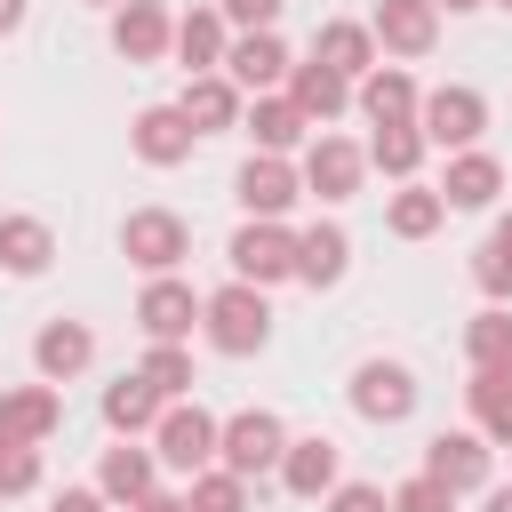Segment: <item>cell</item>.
Masks as SVG:
<instances>
[{"label":"cell","instance_id":"6da1fadb","mask_svg":"<svg viewBox=\"0 0 512 512\" xmlns=\"http://www.w3.org/2000/svg\"><path fill=\"white\" fill-rule=\"evenodd\" d=\"M200 328H208V344H216L224 360H248V352H264V344H272V304H264V288H256V280H224V288L208 296Z\"/></svg>","mask_w":512,"mask_h":512},{"label":"cell","instance_id":"7a4b0ae2","mask_svg":"<svg viewBox=\"0 0 512 512\" xmlns=\"http://www.w3.org/2000/svg\"><path fill=\"white\" fill-rule=\"evenodd\" d=\"M216 440H224V424H216L200 400H168L160 424H152V456H160L168 472H184V480L216 464Z\"/></svg>","mask_w":512,"mask_h":512},{"label":"cell","instance_id":"3957f363","mask_svg":"<svg viewBox=\"0 0 512 512\" xmlns=\"http://www.w3.org/2000/svg\"><path fill=\"white\" fill-rule=\"evenodd\" d=\"M280 456H288V424H280L272 408H240V416H224L216 464H232L240 480H264V472H280Z\"/></svg>","mask_w":512,"mask_h":512},{"label":"cell","instance_id":"277c9868","mask_svg":"<svg viewBox=\"0 0 512 512\" xmlns=\"http://www.w3.org/2000/svg\"><path fill=\"white\" fill-rule=\"evenodd\" d=\"M120 256H128L136 272H176V264L192 256V224H184L176 208H128V224H120Z\"/></svg>","mask_w":512,"mask_h":512},{"label":"cell","instance_id":"5b68a950","mask_svg":"<svg viewBox=\"0 0 512 512\" xmlns=\"http://www.w3.org/2000/svg\"><path fill=\"white\" fill-rule=\"evenodd\" d=\"M232 280H256V288H272V280H296V232L280 224V216H248L240 232H232Z\"/></svg>","mask_w":512,"mask_h":512},{"label":"cell","instance_id":"8992f818","mask_svg":"<svg viewBox=\"0 0 512 512\" xmlns=\"http://www.w3.org/2000/svg\"><path fill=\"white\" fill-rule=\"evenodd\" d=\"M416 128H424L440 152H464V144H480V128H488V96L464 88V80H440V88L416 104Z\"/></svg>","mask_w":512,"mask_h":512},{"label":"cell","instance_id":"52a82bcc","mask_svg":"<svg viewBox=\"0 0 512 512\" xmlns=\"http://www.w3.org/2000/svg\"><path fill=\"white\" fill-rule=\"evenodd\" d=\"M304 192L312 200H352L360 184H368V144H352V136H336V128H320L312 144H304Z\"/></svg>","mask_w":512,"mask_h":512},{"label":"cell","instance_id":"ba28073f","mask_svg":"<svg viewBox=\"0 0 512 512\" xmlns=\"http://www.w3.org/2000/svg\"><path fill=\"white\" fill-rule=\"evenodd\" d=\"M200 312H208V296H192V280H176V272H152L144 296H136V328L152 344H184L200 328Z\"/></svg>","mask_w":512,"mask_h":512},{"label":"cell","instance_id":"9c48e42d","mask_svg":"<svg viewBox=\"0 0 512 512\" xmlns=\"http://www.w3.org/2000/svg\"><path fill=\"white\" fill-rule=\"evenodd\" d=\"M232 192H240L248 216H288V208L304 200V168H296L288 152H248L240 176H232Z\"/></svg>","mask_w":512,"mask_h":512},{"label":"cell","instance_id":"30bf717a","mask_svg":"<svg viewBox=\"0 0 512 512\" xmlns=\"http://www.w3.org/2000/svg\"><path fill=\"white\" fill-rule=\"evenodd\" d=\"M352 416L360 424H408L416 416V376L400 360H360L352 368Z\"/></svg>","mask_w":512,"mask_h":512},{"label":"cell","instance_id":"8fae6325","mask_svg":"<svg viewBox=\"0 0 512 512\" xmlns=\"http://www.w3.org/2000/svg\"><path fill=\"white\" fill-rule=\"evenodd\" d=\"M368 32H376L384 56L416 64V56H432V40H440V8H432V0H376V8H368Z\"/></svg>","mask_w":512,"mask_h":512},{"label":"cell","instance_id":"7c38bea8","mask_svg":"<svg viewBox=\"0 0 512 512\" xmlns=\"http://www.w3.org/2000/svg\"><path fill=\"white\" fill-rule=\"evenodd\" d=\"M128 144H136L144 168H184L192 144H200V128L184 120V104H144V112L128 120Z\"/></svg>","mask_w":512,"mask_h":512},{"label":"cell","instance_id":"4fadbf2b","mask_svg":"<svg viewBox=\"0 0 512 512\" xmlns=\"http://www.w3.org/2000/svg\"><path fill=\"white\" fill-rule=\"evenodd\" d=\"M488 464H496L488 432H432V440H424V472H432V480H448L456 496L488 488Z\"/></svg>","mask_w":512,"mask_h":512},{"label":"cell","instance_id":"5bb4252c","mask_svg":"<svg viewBox=\"0 0 512 512\" xmlns=\"http://www.w3.org/2000/svg\"><path fill=\"white\" fill-rule=\"evenodd\" d=\"M112 48H120L128 64H160V56L176 48V16H168L160 0H120V8H112Z\"/></svg>","mask_w":512,"mask_h":512},{"label":"cell","instance_id":"9a60e30c","mask_svg":"<svg viewBox=\"0 0 512 512\" xmlns=\"http://www.w3.org/2000/svg\"><path fill=\"white\" fill-rule=\"evenodd\" d=\"M224 72H232L248 96H272V88L296 72V56H288V40H280V32H232V48H224Z\"/></svg>","mask_w":512,"mask_h":512},{"label":"cell","instance_id":"2e32d148","mask_svg":"<svg viewBox=\"0 0 512 512\" xmlns=\"http://www.w3.org/2000/svg\"><path fill=\"white\" fill-rule=\"evenodd\" d=\"M176 104H184V120H192L200 136H224V128H240V112H248V88H240L232 72H192Z\"/></svg>","mask_w":512,"mask_h":512},{"label":"cell","instance_id":"e0dca14e","mask_svg":"<svg viewBox=\"0 0 512 512\" xmlns=\"http://www.w3.org/2000/svg\"><path fill=\"white\" fill-rule=\"evenodd\" d=\"M336 480H344V464H336V440H328V432L288 440V456H280V488H288L296 504H320Z\"/></svg>","mask_w":512,"mask_h":512},{"label":"cell","instance_id":"ac0fdd59","mask_svg":"<svg viewBox=\"0 0 512 512\" xmlns=\"http://www.w3.org/2000/svg\"><path fill=\"white\" fill-rule=\"evenodd\" d=\"M56 424H64L56 384H16V392H0V440H8V448H40Z\"/></svg>","mask_w":512,"mask_h":512},{"label":"cell","instance_id":"d6986e66","mask_svg":"<svg viewBox=\"0 0 512 512\" xmlns=\"http://www.w3.org/2000/svg\"><path fill=\"white\" fill-rule=\"evenodd\" d=\"M224 48H232V24H224V8L216 0H200V8H184L176 16V64L184 72H224Z\"/></svg>","mask_w":512,"mask_h":512},{"label":"cell","instance_id":"ffe728a7","mask_svg":"<svg viewBox=\"0 0 512 512\" xmlns=\"http://www.w3.org/2000/svg\"><path fill=\"white\" fill-rule=\"evenodd\" d=\"M88 360H96L88 320H48V328L32 336V368H40V384H72V376H88Z\"/></svg>","mask_w":512,"mask_h":512},{"label":"cell","instance_id":"44dd1931","mask_svg":"<svg viewBox=\"0 0 512 512\" xmlns=\"http://www.w3.org/2000/svg\"><path fill=\"white\" fill-rule=\"evenodd\" d=\"M496 192H504V160L496 152H480V144L448 152V176H440V200L448 208H496Z\"/></svg>","mask_w":512,"mask_h":512},{"label":"cell","instance_id":"7402d4cb","mask_svg":"<svg viewBox=\"0 0 512 512\" xmlns=\"http://www.w3.org/2000/svg\"><path fill=\"white\" fill-rule=\"evenodd\" d=\"M352 104L384 128V120H416V104H424V88L408 80V64H376V72H360L352 80Z\"/></svg>","mask_w":512,"mask_h":512},{"label":"cell","instance_id":"603a6c76","mask_svg":"<svg viewBox=\"0 0 512 512\" xmlns=\"http://www.w3.org/2000/svg\"><path fill=\"white\" fill-rule=\"evenodd\" d=\"M312 56L328 64V72H344V80H360V72H376V32L368 24H352V16H328L320 32H312Z\"/></svg>","mask_w":512,"mask_h":512},{"label":"cell","instance_id":"cb8c5ba5","mask_svg":"<svg viewBox=\"0 0 512 512\" xmlns=\"http://www.w3.org/2000/svg\"><path fill=\"white\" fill-rule=\"evenodd\" d=\"M240 128L256 136V152H296V144H312V136H304L312 120L296 112V96H288V88H280V96H248Z\"/></svg>","mask_w":512,"mask_h":512},{"label":"cell","instance_id":"d4e9b609","mask_svg":"<svg viewBox=\"0 0 512 512\" xmlns=\"http://www.w3.org/2000/svg\"><path fill=\"white\" fill-rule=\"evenodd\" d=\"M344 272H352V232H344V224L296 232V280H304V288H336Z\"/></svg>","mask_w":512,"mask_h":512},{"label":"cell","instance_id":"484cf974","mask_svg":"<svg viewBox=\"0 0 512 512\" xmlns=\"http://www.w3.org/2000/svg\"><path fill=\"white\" fill-rule=\"evenodd\" d=\"M96 488H104L112 504H144V496L160 488V456H152V448H136V440H120V448H104Z\"/></svg>","mask_w":512,"mask_h":512},{"label":"cell","instance_id":"4316f807","mask_svg":"<svg viewBox=\"0 0 512 512\" xmlns=\"http://www.w3.org/2000/svg\"><path fill=\"white\" fill-rule=\"evenodd\" d=\"M288 96H296V112H304L312 128H328V120L352 104V80H344V72H328L320 56H304V64L288 72Z\"/></svg>","mask_w":512,"mask_h":512},{"label":"cell","instance_id":"83f0119b","mask_svg":"<svg viewBox=\"0 0 512 512\" xmlns=\"http://www.w3.org/2000/svg\"><path fill=\"white\" fill-rule=\"evenodd\" d=\"M464 400H472V432H488V448H512V368H472Z\"/></svg>","mask_w":512,"mask_h":512},{"label":"cell","instance_id":"f1b7e54d","mask_svg":"<svg viewBox=\"0 0 512 512\" xmlns=\"http://www.w3.org/2000/svg\"><path fill=\"white\" fill-rule=\"evenodd\" d=\"M48 256H56V232H48L40 216H0V272L40 280V272H48Z\"/></svg>","mask_w":512,"mask_h":512},{"label":"cell","instance_id":"f546056e","mask_svg":"<svg viewBox=\"0 0 512 512\" xmlns=\"http://www.w3.org/2000/svg\"><path fill=\"white\" fill-rule=\"evenodd\" d=\"M424 152H432V136H424L416 120H384V128L368 136V168H384L392 184H408V176L424 168Z\"/></svg>","mask_w":512,"mask_h":512},{"label":"cell","instance_id":"4dcf8cb0","mask_svg":"<svg viewBox=\"0 0 512 512\" xmlns=\"http://www.w3.org/2000/svg\"><path fill=\"white\" fill-rule=\"evenodd\" d=\"M160 408H168V400H160V392H152V384H144L136 368H128L120 384H104V424H112L120 440H136V432H152V424H160Z\"/></svg>","mask_w":512,"mask_h":512},{"label":"cell","instance_id":"1f68e13d","mask_svg":"<svg viewBox=\"0 0 512 512\" xmlns=\"http://www.w3.org/2000/svg\"><path fill=\"white\" fill-rule=\"evenodd\" d=\"M440 216H448L440 184H416V176H408V184H400V192L384 200V224H392L400 240H432V232H440Z\"/></svg>","mask_w":512,"mask_h":512},{"label":"cell","instance_id":"d6a6232c","mask_svg":"<svg viewBox=\"0 0 512 512\" xmlns=\"http://www.w3.org/2000/svg\"><path fill=\"white\" fill-rule=\"evenodd\" d=\"M464 360L472 368H512V312L504 304H488V312L464 320Z\"/></svg>","mask_w":512,"mask_h":512},{"label":"cell","instance_id":"836d02e7","mask_svg":"<svg viewBox=\"0 0 512 512\" xmlns=\"http://www.w3.org/2000/svg\"><path fill=\"white\" fill-rule=\"evenodd\" d=\"M184 504H192V512H248V480H240L232 464H208V472H192Z\"/></svg>","mask_w":512,"mask_h":512},{"label":"cell","instance_id":"e575fe53","mask_svg":"<svg viewBox=\"0 0 512 512\" xmlns=\"http://www.w3.org/2000/svg\"><path fill=\"white\" fill-rule=\"evenodd\" d=\"M136 376H144L160 400H184V392H192V352H184V344H152V352L136 360Z\"/></svg>","mask_w":512,"mask_h":512},{"label":"cell","instance_id":"d590c367","mask_svg":"<svg viewBox=\"0 0 512 512\" xmlns=\"http://www.w3.org/2000/svg\"><path fill=\"white\" fill-rule=\"evenodd\" d=\"M472 288H480L488 304H512V248L480 240V248H472Z\"/></svg>","mask_w":512,"mask_h":512},{"label":"cell","instance_id":"8d00e7d4","mask_svg":"<svg viewBox=\"0 0 512 512\" xmlns=\"http://www.w3.org/2000/svg\"><path fill=\"white\" fill-rule=\"evenodd\" d=\"M392 512H456V488H448V480H432V472H416V480H400V488H392Z\"/></svg>","mask_w":512,"mask_h":512},{"label":"cell","instance_id":"74e56055","mask_svg":"<svg viewBox=\"0 0 512 512\" xmlns=\"http://www.w3.org/2000/svg\"><path fill=\"white\" fill-rule=\"evenodd\" d=\"M40 488V448H8L0 440V496H32Z\"/></svg>","mask_w":512,"mask_h":512},{"label":"cell","instance_id":"f35d334b","mask_svg":"<svg viewBox=\"0 0 512 512\" xmlns=\"http://www.w3.org/2000/svg\"><path fill=\"white\" fill-rule=\"evenodd\" d=\"M320 512H392V496H384L376 480H336V488L320 496Z\"/></svg>","mask_w":512,"mask_h":512},{"label":"cell","instance_id":"ab89813d","mask_svg":"<svg viewBox=\"0 0 512 512\" xmlns=\"http://www.w3.org/2000/svg\"><path fill=\"white\" fill-rule=\"evenodd\" d=\"M216 8H224V24H232V32H272L288 0H216Z\"/></svg>","mask_w":512,"mask_h":512},{"label":"cell","instance_id":"60d3db41","mask_svg":"<svg viewBox=\"0 0 512 512\" xmlns=\"http://www.w3.org/2000/svg\"><path fill=\"white\" fill-rule=\"evenodd\" d=\"M48 512H112V496H104V488H64Z\"/></svg>","mask_w":512,"mask_h":512},{"label":"cell","instance_id":"b9f144b4","mask_svg":"<svg viewBox=\"0 0 512 512\" xmlns=\"http://www.w3.org/2000/svg\"><path fill=\"white\" fill-rule=\"evenodd\" d=\"M128 512H192V504H184L176 488H152V496H144V504H128Z\"/></svg>","mask_w":512,"mask_h":512},{"label":"cell","instance_id":"7bdbcfd3","mask_svg":"<svg viewBox=\"0 0 512 512\" xmlns=\"http://www.w3.org/2000/svg\"><path fill=\"white\" fill-rule=\"evenodd\" d=\"M24 8H32V0H0V32H16V24H24Z\"/></svg>","mask_w":512,"mask_h":512},{"label":"cell","instance_id":"ee69618b","mask_svg":"<svg viewBox=\"0 0 512 512\" xmlns=\"http://www.w3.org/2000/svg\"><path fill=\"white\" fill-rule=\"evenodd\" d=\"M432 8H448V16H472V8H488V0H432Z\"/></svg>","mask_w":512,"mask_h":512},{"label":"cell","instance_id":"f6af8a7d","mask_svg":"<svg viewBox=\"0 0 512 512\" xmlns=\"http://www.w3.org/2000/svg\"><path fill=\"white\" fill-rule=\"evenodd\" d=\"M488 512H512V488H488Z\"/></svg>","mask_w":512,"mask_h":512},{"label":"cell","instance_id":"bcb514c9","mask_svg":"<svg viewBox=\"0 0 512 512\" xmlns=\"http://www.w3.org/2000/svg\"><path fill=\"white\" fill-rule=\"evenodd\" d=\"M488 240H496V248H512V216H496V232H488Z\"/></svg>","mask_w":512,"mask_h":512},{"label":"cell","instance_id":"7dc6e473","mask_svg":"<svg viewBox=\"0 0 512 512\" xmlns=\"http://www.w3.org/2000/svg\"><path fill=\"white\" fill-rule=\"evenodd\" d=\"M96 8H120V0H96Z\"/></svg>","mask_w":512,"mask_h":512},{"label":"cell","instance_id":"c3c4849f","mask_svg":"<svg viewBox=\"0 0 512 512\" xmlns=\"http://www.w3.org/2000/svg\"><path fill=\"white\" fill-rule=\"evenodd\" d=\"M488 8H512V0H488Z\"/></svg>","mask_w":512,"mask_h":512}]
</instances>
